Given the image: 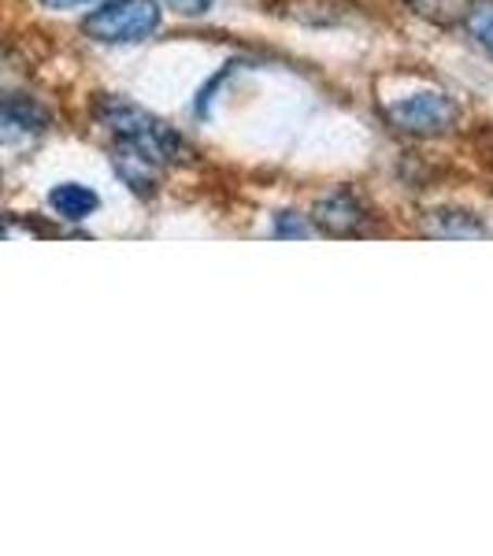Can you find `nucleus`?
<instances>
[{"label":"nucleus","mask_w":493,"mask_h":556,"mask_svg":"<svg viewBox=\"0 0 493 556\" xmlns=\"http://www.w3.org/2000/svg\"><path fill=\"white\" fill-rule=\"evenodd\" d=\"M97 123L108 130L112 146H130L141 149L146 156H152L156 164L172 167V164H186L193 156L190 146L182 141V134L175 127H167L160 115H152L149 108L123 101V97H101L93 108Z\"/></svg>","instance_id":"f257e3e1"},{"label":"nucleus","mask_w":493,"mask_h":556,"mask_svg":"<svg viewBox=\"0 0 493 556\" xmlns=\"http://www.w3.org/2000/svg\"><path fill=\"white\" fill-rule=\"evenodd\" d=\"M164 23L156 0H104L83 20V34L97 45H138L149 41Z\"/></svg>","instance_id":"f03ea898"},{"label":"nucleus","mask_w":493,"mask_h":556,"mask_svg":"<svg viewBox=\"0 0 493 556\" xmlns=\"http://www.w3.org/2000/svg\"><path fill=\"white\" fill-rule=\"evenodd\" d=\"M382 115L393 130L408 134V138H442L460 127V104L442 89H416L408 97L387 101Z\"/></svg>","instance_id":"7ed1b4c3"},{"label":"nucleus","mask_w":493,"mask_h":556,"mask_svg":"<svg viewBox=\"0 0 493 556\" xmlns=\"http://www.w3.org/2000/svg\"><path fill=\"white\" fill-rule=\"evenodd\" d=\"M312 223H316L319 235H330V238H361L367 230L375 227V215L371 208L356 197L353 190H330L323 193L312 208Z\"/></svg>","instance_id":"20e7f679"},{"label":"nucleus","mask_w":493,"mask_h":556,"mask_svg":"<svg viewBox=\"0 0 493 556\" xmlns=\"http://www.w3.org/2000/svg\"><path fill=\"white\" fill-rule=\"evenodd\" d=\"M112 167L119 182L134 193H156L160 175H164V164H156L152 156L130 146H112Z\"/></svg>","instance_id":"39448f33"},{"label":"nucleus","mask_w":493,"mask_h":556,"mask_svg":"<svg viewBox=\"0 0 493 556\" xmlns=\"http://www.w3.org/2000/svg\"><path fill=\"white\" fill-rule=\"evenodd\" d=\"M45 130V112L30 101H0V146H20Z\"/></svg>","instance_id":"423d86ee"},{"label":"nucleus","mask_w":493,"mask_h":556,"mask_svg":"<svg viewBox=\"0 0 493 556\" xmlns=\"http://www.w3.org/2000/svg\"><path fill=\"white\" fill-rule=\"evenodd\" d=\"M49 208L64 223H83L101 208V197H97V190H89L86 182H60L49 190Z\"/></svg>","instance_id":"0eeeda50"},{"label":"nucleus","mask_w":493,"mask_h":556,"mask_svg":"<svg viewBox=\"0 0 493 556\" xmlns=\"http://www.w3.org/2000/svg\"><path fill=\"white\" fill-rule=\"evenodd\" d=\"M427 235H434V238H482L486 235V227H482V223L468 212H434Z\"/></svg>","instance_id":"6e6552de"},{"label":"nucleus","mask_w":493,"mask_h":556,"mask_svg":"<svg viewBox=\"0 0 493 556\" xmlns=\"http://www.w3.org/2000/svg\"><path fill=\"white\" fill-rule=\"evenodd\" d=\"M464 30L471 34L475 45H482V49L493 56V0H479V4L468 8V15H464Z\"/></svg>","instance_id":"1a4fd4ad"},{"label":"nucleus","mask_w":493,"mask_h":556,"mask_svg":"<svg viewBox=\"0 0 493 556\" xmlns=\"http://www.w3.org/2000/svg\"><path fill=\"white\" fill-rule=\"evenodd\" d=\"M316 223L312 215H301V212H279L275 215V238H286V241H301V238H316Z\"/></svg>","instance_id":"9d476101"},{"label":"nucleus","mask_w":493,"mask_h":556,"mask_svg":"<svg viewBox=\"0 0 493 556\" xmlns=\"http://www.w3.org/2000/svg\"><path fill=\"white\" fill-rule=\"evenodd\" d=\"M160 4H164L167 12L182 15V20H201V15L212 12L215 0H160Z\"/></svg>","instance_id":"9b49d317"},{"label":"nucleus","mask_w":493,"mask_h":556,"mask_svg":"<svg viewBox=\"0 0 493 556\" xmlns=\"http://www.w3.org/2000/svg\"><path fill=\"white\" fill-rule=\"evenodd\" d=\"M38 4L49 8V12H83V8L104 4V0H38Z\"/></svg>","instance_id":"f8f14e48"}]
</instances>
